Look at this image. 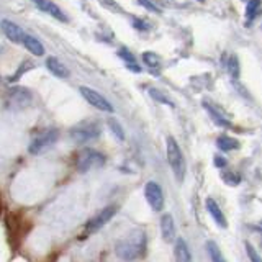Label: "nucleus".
I'll return each mask as SVG.
<instances>
[{
	"label": "nucleus",
	"instance_id": "nucleus-1",
	"mask_svg": "<svg viewBox=\"0 0 262 262\" xmlns=\"http://www.w3.org/2000/svg\"><path fill=\"white\" fill-rule=\"evenodd\" d=\"M146 233L143 229H136V231L126 234L117 243V254L125 260H136L146 254Z\"/></svg>",
	"mask_w": 262,
	"mask_h": 262
},
{
	"label": "nucleus",
	"instance_id": "nucleus-2",
	"mask_svg": "<svg viewBox=\"0 0 262 262\" xmlns=\"http://www.w3.org/2000/svg\"><path fill=\"white\" fill-rule=\"evenodd\" d=\"M102 135V125L97 120H84L71 129V138L77 144L94 141Z\"/></svg>",
	"mask_w": 262,
	"mask_h": 262
},
{
	"label": "nucleus",
	"instance_id": "nucleus-3",
	"mask_svg": "<svg viewBox=\"0 0 262 262\" xmlns=\"http://www.w3.org/2000/svg\"><path fill=\"white\" fill-rule=\"evenodd\" d=\"M167 161H169V166L172 167L176 179L179 182H182L185 177V159L177 141L172 136L167 138Z\"/></svg>",
	"mask_w": 262,
	"mask_h": 262
},
{
	"label": "nucleus",
	"instance_id": "nucleus-4",
	"mask_svg": "<svg viewBox=\"0 0 262 262\" xmlns=\"http://www.w3.org/2000/svg\"><path fill=\"white\" fill-rule=\"evenodd\" d=\"M7 231H8V239H10V243L15 246H18L20 239H21V234H25L28 231V229L31 228L30 221L23 220L20 213H8L7 218Z\"/></svg>",
	"mask_w": 262,
	"mask_h": 262
},
{
	"label": "nucleus",
	"instance_id": "nucleus-5",
	"mask_svg": "<svg viewBox=\"0 0 262 262\" xmlns=\"http://www.w3.org/2000/svg\"><path fill=\"white\" fill-rule=\"evenodd\" d=\"M106 158L98 152L95 149H90V147H87V149H82L79 152V158H77V169L80 172H89L92 169H100L103 167Z\"/></svg>",
	"mask_w": 262,
	"mask_h": 262
},
{
	"label": "nucleus",
	"instance_id": "nucleus-6",
	"mask_svg": "<svg viewBox=\"0 0 262 262\" xmlns=\"http://www.w3.org/2000/svg\"><path fill=\"white\" fill-rule=\"evenodd\" d=\"M57 138H59V131H57L56 128L45 129L43 133H39L31 141V144L28 146L30 154H41V152L48 151L49 147H51L57 141Z\"/></svg>",
	"mask_w": 262,
	"mask_h": 262
},
{
	"label": "nucleus",
	"instance_id": "nucleus-7",
	"mask_svg": "<svg viewBox=\"0 0 262 262\" xmlns=\"http://www.w3.org/2000/svg\"><path fill=\"white\" fill-rule=\"evenodd\" d=\"M31 98H33V95L28 89L15 87V89L8 90L5 103L10 110H21V108H27V106L31 103Z\"/></svg>",
	"mask_w": 262,
	"mask_h": 262
},
{
	"label": "nucleus",
	"instance_id": "nucleus-8",
	"mask_svg": "<svg viewBox=\"0 0 262 262\" xmlns=\"http://www.w3.org/2000/svg\"><path fill=\"white\" fill-rule=\"evenodd\" d=\"M115 213H117V207H115V205H112V207H105L100 213H97L94 218L89 220V223L85 225L84 236H82V237H87L89 234L97 233L98 229L103 228L115 216Z\"/></svg>",
	"mask_w": 262,
	"mask_h": 262
},
{
	"label": "nucleus",
	"instance_id": "nucleus-9",
	"mask_svg": "<svg viewBox=\"0 0 262 262\" xmlns=\"http://www.w3.org/2000/svg\"><path fill=\"white\" fill-rule=\"evenodd\" d=\"M79 92H80V95L84 97L90 105L95 106L97 110H100V112H108V113L113 112V105H112L108 100H106L105 97H102L100 94H98L97 90L90 89V87H85V85H80Z\"/></svg>",
	"mask_w": 262,
	"mask_h": 262
},
{
	"label": "nucleus",
	"instance_id": "nucleus-10",
	"mask_svg": "<svg viewBox=\"0 0 262 262\" xmlns=\"http://www.w3.org/2000/svg\"><path fill=\"white\" fill-rule=\"evenodd\" d=\"M144 196H146V202L149 203V207L154 211H161L164 208V192L158 182H147L144 187Z\"/></svg>",
	"mask_w": 262,
	"mask_h": 262
},
{
	"label": "nucleus",
	"instance_id": "nucleus-11",
	"mask_svg": "<svg viewBox=\"0 0 262 262\" xmlns=\"http://www.w3.org/2000/svg\"><path fill=\"white\" fill-rule=\"evenodd\" d=\"M0 28H2L4 35L10 39L12 43H23L25 33L16 23H13L10 20H2V21H0Z\"/></svg>",
	"mask_w": 262,
	"mask_h": 262
},
{
	"label": "nucleus",
	"instance_id": "nucleus-12",
	"mask_svg": "<svg viewBox=\"0 0 262 262\" xmlns=\"http://www.w3.org/2000/svg\"><path fill=\"white\" fill-rule=\"evenodd\" d=\"M203 106H205V108H207V112L211 115V118H213V121L216 123V125L225 126V128H229V126H231V120H229V117H228V115H226L225 112H221L215 103H211V102H207V100H205V102H203Z\"/></svg>",
	"mask_w": 262,
	"mask_h": 262
},
{
	"label": "nucleus",
	"instance_id": "nucleus-13",
	"mask_svg": "<svg viewBox=\"0 0 262 262\" xmlns=\"http://www.w3.org/2000/svg\"><path fill=\"white\" fill-rule=\"evenodd\" d=\"M161 233H162V237L166 243H172L176 239V225H174V218L169 213L166 215H162L161 218Z\"/></svg>",
	"mask_w": 262,
	"mask_h": 262
},
{
	"label": "nucleus",
	"instance_id": "nucleus-14",
	"mask_svg": "<svg viewBox=\"0 0 262 262\" xmlns=\"http://www.w3.org/2000/svg\"><path fill=\"white\" fill-rule=\"evenodd\" d=\"M35 5L39 8V10H43V12H46V13H49L51 16H54L56 20H59V21H68V16L64 15V12L61 10L59 7H57L56 4H53V2H45V0H36L35 2Z\"/></svg>",
	"mask_w": 262,
	"mask_h": 262
},
{
	"label": "nucleus",
	"instance_id": "nucleus-15",
	"mask_svg": "<svg viewBox=\"0 0 262 262\" xmlns=\"http://www.w3.org/2000/svg\"><path fill=\"white\" fill-rule=\"evenodd\" d=\"M174 257H176V262H192L190 249H188L187 243L182 239V237H177V239H176V244H174Z\"/></svg>",
	"mask_w": 262,
	"mask_h": 262
},
{
	"label": "nucleus",
	"instance_id": "nucleus-16",
	"mask_svg": "<svg viewBox=\"0 0 262 262\" xmlns=\"http://www.w3.org/2000/svg\"><path fill=\"white\" fill-rule=\"evenodd\" d=\"M205 205H207V210L211 215V218L216 221V225L220 228H226V218L223 215V211H221V208L218 207V203L210 196V199H207V202H205Z\"/></svg>",
	"mask_w": 262,
	"mask_h": 262
},
{
	"label": "nucleus",
	"instance_id": "nucleus-17",
	"mask_svg": "<svg viewBox=\"0 0 262 262\" xmlns=\"http://www.w3.org/2000/svg\"><path fill=\"white\" fill-rule=\"evenodd\" d=\"M46 68L51 71L56 77H59V79H66L69 76V71H68V68L57 59V57H54V56H51V57H48L46 59Z\"/></svg>",
	"mask_w": 262,
	"mask_h": 262
},
{
	"label": "nucleus",
	"instance_id": "nucleus-18",
	"mask_svg": "<svg viewBox=\"0 0 262 262\" xmlns=\"http://www.w3.org/2000/svg\"><path fill=\"white\" fill-rule=\"evenodd\" d=\"M23 46L27 48L31 54H35V56H43L45 54V46L41 45L39 39H36L35 36H31V35H25Z\"/></svg>",
	"mask_w": 262,
	"mask_h": 262
},
{
	"label": "nucleus",
	"instance_id": "nucleus-19",
	"mask_svg": "<svg viewBox=\"0 0 262 262\" xmlns=\"http://www.w3.org/2000/svg\"><path fill=\"white\" fill-rule=\"evenodd\" d=\"M216 144L221 151L225 152H229V151H234L239 147V143H237V139L231 138V136H226V135H221L218 139H216Z\"/></svg>",
	"mask_w": 262,
	"mask_h": 262
},
{
	"label": "nucleus",
	"instance_id": "nucleus-20",
	"mask_svg": "<svg viewBox=\"0 0 262 262\" xmlns=\"http://www.w3.org/2000/svg\"><path fill=\"white\" fill-rule=\"evenodd\" d=\"M118 56L121 57L123 61L126 62V66H128V69H129V71H133V72H141V68L138 66V62H136V59H135L133 53H129L126 48H120V49H118Z\"/></svg>",
	"mask_w": 262,
	"mask_h": 262
},
{
	"label": "nucleus",
	"instance_id": "nucleus-21",
	"mask_svg": "<svg viewBox=\"0 0 262 262\" xmlns=\"http://www.w3.org/2000/svg\"><path fill=\"white\" fill-rule=\"evenodd\" d=\"M259 8H260V4L256 2V0H252V2L246 5V25H249L254 18H256L259 13Z\"/></svg>",
	"mask_w": 262,
	"mask_h": 262
},
{
	"label": "nucleus",
	"instance_id": "nucleus-22",
	"mask_svg": "<svg viewBox=\"0 0 262 262\" xmlns=\"http://www.w3.org/2000/svg\"><path fill=\"white\" fill-rule=\"evenodd\" d=\"M207 249H208V254L211 257V262H225L223 256H221V251L218 248V244L215 241H208L207 243Z\"/></svg>",
	"mask_w": 262,
	"mask_h": 262
},
{
	"label": "nucleus",
	"instance_id": "nucleus-23",
	"mask_svg": "<svg viewBox=\"0 0 262 262\" xmlns=\"http://www.w3.org/2000/svg\"><path fill=\"white\" fill-rule=\"evenodd\" d=\"M149 95L154 98V100H158V102H161V103H166L167 106H174V102L170 100V98L162 92V90H159V89H154V87H151L149 89Z\"/></svg>",
	"mask_w": 262,
	"mask_h": 262
},
{
	"label": "nucleus",
	"instance_id": "nucleus-24",
	"mask_svg": "<svg viewBox=\"0 0 262 262\" xmlns=\"http://www.w3.org/2000/svg\"><path fill=\"white\" fill-rule=\"evenodd\" d=\"M143 61H144V64L147 66V68H151V69H156V68H159V66H161L159 56L156 53H152V51H146L143 54Z\"/></svg>",
	"mask_w": 262,
	"mask_h": 262
},
{
	"label": "nucleus",
	"instance_id": "nucleus-25",
	"mask_svg": "<svg viewBox=\"0 0 262 262\" xmlns=\"http://www.w3.org/2000/svg\"><path fill=\"white\" fill-rule=\"evenodd\" d=\"M226 69L231 74L233 79H237L239 77V59L236 56H229V59L226 62Z\"/></svg>",
	"mask_w": 262,
	"mask_h": 262
},
{
	"label": "nucleus",
	"instance_id": "nucleus-26",
	"mask_svg": "<svg viewBox=\"0 0 262 262\" xmlns=\"http://www.w3.org/2000/svg\"><path fill=\"white\" fill-rule=\"evenodd\" d=\"M106 125H108V128H110V131L112 133L117 136L118 139H125V133H123V128H121V125L120 123L115 120V118H108V121H106Z\"/></svg>",
	"mask_w": 262,
	"mask_h": 262
},
{
	"label": "nucleus",
	"instance_id": "nucleus-27",
	"mask_svg": "<svg viewBox=\"0 0 262 262\" xmlns=\"http://www.w3.org/2000/svg\"><path fill=\"white\" fill-rule=\"evenodd\" d=\"M33 68H35V66H33V62H30V61H23V64L20 66V68H18V71H16L15 74H13V76L10 77V82H15V80H18L21 76H23V74L25 72H27V71H30V69H33Z\"/></svg>",
	"mask_w": 262,
	"mask_h": 262
},
{
	"label": "nucleus",
	"instance_id": "nucleus-28",
	"mask_svg": "<svg viewBox=\"0 0 262 262\" xmlns=\"http://www.w3.org/2000/svg\"><path fill=\"white\" fill-rule=\"evenodd\" d=\"M221 179L225 180L226 184H229V185H237L239 184V176H236L234 172H231V170H223L221 172Z\"/></svg>",
	"mask_w": 262,
	"mask_h": 262
},
{
	"label": "nucleus",
	"instance_id": "nucleus-29",
	"mask_svg": "<svg viewBox=\"0 0 262 262\" xmlns=\"http://www.w3.org/2000/svg\"><path fill=\"white\" fill-rule=\"evenodd\" d=\"M246 251H248V256L251 259V262H260V257H259V254L257 251L252 248V246L249 243H246Z\"/></svg>",
	"mask_w": 262,
	"mask_h": 262
},
{
	"label": "nucleus",
	"instance_id": "nucleus-30",
	"mask_svg": "<svg viewBox=\"0 0 262 262\" xmlns=\"http://www.w3.org/2000/svg\"><path fill=\"white\" fill-rule=\"evenodd\" d=\"M141 7H144V8H147V10H151V12H154V13H158L159 12V8L156 7L154 4H151V2H138Z\"/></svg>",
	"mask_w": 262,
	"mask_h": 262
},
{
	"label": "nucleus",
	"instance_id": "nucleus-31",
	"mask_svg": "<svg viewBox=\"0 0 262 262\" xmlns=\"http://www.w3.org/2000/svg\"><path fill=\"white\" fill-rule=\"evenodd\" d=\"M133 25H135V28H138V30H147V28H149V27H147V23H146V21L138 20V18L133 20Z\"/></svg>",
	"mask_w": 262,
	"mask_h": 262
},
{
	"label": "nucleus",
	"instance_id": "nucleus-32",
	"mask_svg": "<svg viewBox=\"0 0 262 262\" xmlns=\"http://www.w3.org/2000/svg\"><path fill=\"white\" fill-rule=\"evenodd\" d=\"M215 166L216 167H225L226 166V159L221 158V156H215Z\"/></svg>",
	"mask_w": 262,
	"mask_h": 262
},
{
	"label": "nucleus",
	"instance_id": "nucleus-33",
	"mask_svg": "<svg viewBox=\"0 0 262 262\" xmlns=\"http://www.w3.org/2000/svg\"><path fill=\"white\" fill-rule=\"evenodd\" d=\"M2 211H4V199H2V193H0V216H2Z\"/></svg>",
	"mask_w": 262,
	"mask_h": 262
}]
</instances>
